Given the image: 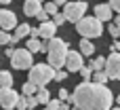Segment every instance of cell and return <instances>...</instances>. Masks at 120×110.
Listing matches in <instances>:
<instances>
[{"mask_svg": "<svg viewBox=\"0 0 120 110\" xmlns=\"http://www.w3.org/2000/svg\"><path fill=\"white\" fill-rule=\"evenodd\" d=\"M93 13H95V17H97L99 21H103V23L110 21V19L114 17V8H112L110 4H97Z\"/></svg>", "mask_w": 120, "mask_h": 110, "instance_id": "7c38bea8", "label": "cell"}, {"mask_svg": "<svg viewBox=\"0 0 120 110\" xmlns=\"http://www.w3.org/2000/svg\"><path fill=\"white\" fill-rule=\"evenodd\" d=\"M11 38H13V34H8V30H2L0 28V45L4 47V45H11Z\"/></svg>", "mask_w": 120, "mask_h": 110, "instance_id": "7402d4cb", "label": "cell"}, {"mask_svg": "<svg viewBox=\"0 0 120 110\" xmlns=\"http://www.w3.org/2000/svg\"><path fill=\"white\" fill-rule=\"evenodd\" d=\"M30 23H17L15 25V34H13V38H11V47H15L21 38H25V36H30Z\"/></svg>", "mask_w": 120, "mask_h": 110, "instance_id": "4fadbf2b", "label": "cell"}, {"mask_svg": "<svg viewBox=\"0 0 120 110\" xmlns=\"http://www.w3.org/2000/svg\"><path fill=\"white\" fill-rule=\"evenodd\" d=\"M15 108H19V110L27 108V98H25V95H19V100H17V104H15Z\"/></svg>", "mask_w": 120, "mask_h": 110, "instance_id": "83f0119b", "label": "cell"}, {"mask_svg": "<svg viewBox=\"0 0 120 110\" xmlns=\"http://www.w3.org/2000/svg\"><path fill=\"white\" fill-rule=\"evenodd\" d=\"M13 51H15V49H13V47H8V49H4V55H6V57H11V55H13Z\"/></svg>", "mask_w": 120, "mask_h": 110, "instance_id": "d6a6232c", "label": "cell"}, {"mask_svg": "<svg viewBox=\"0 0 120 110\" xmlns=\"http://www.w3.org/2000/svg\"><path fill=\"white\" fill-rule=\"evenodd\" d=\"M65 76H68V70H55V76H53V81H57V83H61V81H65Z\"/></svg>", "mask_w": 120, "mask_h": 110, "instance_id": "484cf974", "label": "cell"}, {"mask_svg": "<svg viewBox=\"0 0 120 110\" xmlns=\"http://www.w3.org/2000/svg\"><path fill=\"white\" fill-rule=\"evenodd\" d=\"M110 6L114 8V13H120V0H110Z\"/></svg>", "mask_w": 120, "mask_h": 110, "instance_id": "1f68e13d", "label": "cell"}, {"mask_svg": "<svg viewBox=\"0 0 120 110\" xmlns=\"http://www.w3.org/2000/svg\"><path fill=\"white\" fill-rule=\"evenodd\" d=\"M86 2H82V0H76V2H65L63 4V15H65V21H72V23H76L80 17H84V13H86Z\"/></svg>", "mask_w": 120, "mask_h": 110, "instance_id": "5b68a950", "label": "cell"}, {"mask_svg": "<svg viewBox=\"0 0 120 110\" xmlns=\"http://www.w3.org/2000/svg\"><path fill=\"white\" fill-rule=\"evenodd\" d=\"M0 87H13V74L8 70H0Z\"/></svg>", "mask_w": 120, "mask_h": 110, "instance_id": "ac0fdd59", "label": "cell"}, {"mask_svg": "<svg viewBox=\"0 0 120 110\" xmlns=\"http://www.w3.org/2000/svg\"><path fill=\"white\" fill-rule=\"evenodd\" d=\"M59 100H70V91L68 89H59V95H57Z\"/></svg>", "mask_w": 120, "mask_h": 110, "instance_id": "4dcf8cb0", "label": "cell"}, {"mask_svg": "<svg viewBox=\"0 0 120 110\" xmlns=\"http://www.w3.org/2000/svg\"><path fill=\"white\" fill-rule=\"evenodd\" d=\"M55 32H57V25H55V21H51V19H46V21H40V25H38V36H40V38L49 40V38H53V36H55Z\"/></svg>", "mask_w": 120, "mask_h": 110, "instance_id": "8fae6325", "label": "cell"}, {"mask_svg": "<svg viewBox=\"0 0 120 110\" xmlns=\"http://www.w3.org/2000/svg\"><path fill=\"white\" fill-rule=\"evenodd\" d=\"M42 2L44 0H25L23 2V13L27 17H36L40 11H42Z\"/></svg>", "mask_w": 120, "mask_h": 110, "instance_id": "5bb4252c", "label": "cell"}, {"mask_svg": "<svg viewBox=\"0 0 120 110\" xmlns=\"http://www.w3.org/2000/svg\"><path fill=\"white\" fill-rule=\"evenodd\" d=\"M53 76H55V68L49 61L46 64H32L30 66V78L27 81H32L36 87H44V85H49L53 81Z\"/></svg>", "mask_w": 120, "mask_h": 110, "instance_id": "277c9868", "label": "cell"}, {"mask_svg": "<svg viewBox=\"0 0 120 110\" xmlns=\"http://www.w3.org/2000/svg\"><path fill=\"white\" fill-rule=\"evenodd\" d=\"M78 72H80V76H82L84 81H91V76H93V70H91V66H82Z\"/></svg>", "mask_w": 120, "mask_h": 110, "instance_id": "cb8c5ba5", "label": "cell"}, {"mask_svg": "<svg viewBox=\"0 0 120 110\" xmlns=\"http://www.w3.org/2000/svg\"><path fill=\"white\" fill-rule=\"evenodd\" d=\"M114 23H116V25H118V28H120V13H118V15H116V21H114Z\"/></svg>", "mask_w": 120, "mask_h": 110, "instance_id": "8d00e7d4", "label": "cell"}, {"mask_svg": "<svg viewBox=\"0 0 120 110\" xmlns=\"http://www.w3.org/2000/svg\"><path fill=\"white\" fill-rule=\"evenodd\" d=\"M11 2H13V0H0V4H2V6H6V4H11Z\"/></svg>", "mask_w": 120, "mask_h": 110, "instance_id": "d590c367", "label": "cell"}, {"mask_svg": "<svg viewBox=\"0 0 120 110\" xmlns=\"http://www.w3.org/2000/svg\"><path fill=\"white\" fill-rule=\"evenodd\" d=\"M53 2H55V4H57V6H63V4H65V2H68V0H53Z\"/></svg>", "mask_w": 120, "mask_h": 110, "instance_id": "e575fe53", "label": "cell"}, {"mask_svg": "<svg viewBox=\"0 0 120 110\" xmlns=\"http://www.w3.org/2000/svg\"><path fill=\"white\" fill-rule=\"evenodd\" d=\"M89 66H91L93 72H95V70H103V68H105V57H95V59L89 61Z\"/></svg>", "mask_w": 120, "mask_h": 110, "instance_id": "ffe728a7", "label": "cell"}, {"mask_svg": "<svg viewBox=\"0 0 120 110\" xmlns=\"http://www.w3.org/2000/svg\"><path fill=\"white\" fill-rule=\"evenodd\" d=\"M68 51H70V49H68V42H65L63 38L53 36V38H49V40H46V55H49V64H51L55 70L63 68Z\"/></svg>", "mask_w": 120, "mask_h": 110, "instance_id": "7a4b0ae2", "label": "cell"}, {"mask_svg": "<svg viewBox=\"0 0 120 110\" xmlns=\"http://www.w3.org/2000/svg\"><path fill=\"white\" fill-rule=\"evenodd\" d=\"M44 106H46L49 110H57L59 106H61V100H49V102H46Z\"/></svg>", "mask_w": 120, "mask_h": 110, "instance_id": "f1b7e54d", "label": "cell"}, {"mask_svg": "<svg viewBox=\"0 0 120 110\" xmlns=\"http://www.w3.org/2000/svg\"><path fill=\"white\" fill-rule=\"evenodd\" d=\"M34 95H36V100H38V104H42V106H44V104H46V102L51 100V93H49V89H46V85H44V87H38V91H36Z\"/></svg>", "mask_w": 120, "mask_h": 110, "instance_id": "e0dca14e", "label": "cell"}, {"mask_svg": "<svg viewBox=\"0 0 120 110\" xmlns=\"http://www.w3.org/2000/svg\"><path fill=\"white\" fill-rule=\"evenodd\" d=\"M32 51L30 49H15L13 55H11V66L15 70H30V66L34 64L32 61Z\"/></svg>", "mask_w": 120, "mask_h": 110, "instance_id": "8992f818", "label": "cell"}, {"mask_svg": "<svg viewBox=\"0 0 120 110\" xmlns=\"http://www.w3.org/2000/svg\"><path fill=\"white\" fill-rule=\"evenodd\" d=\"M17 100H19V93L13 87H0V108H6V110L15 108Z\"/></svg>", "mask_w": 120, "mask_h": 110, "instance_id": "ba28073f", "label": "cell"}, {"mask_svg": "<svg viewBox=\"0 0 120 110\" xmlns=\"http://www.w3.org/2000/svg\"><path fill=\"white\" fill-rule=\"evenodd\" d=\"M114 102H116V104H118V106H120V95H118V98H116V100H114Z\"/></svg>", "mask_w": 120, "mask_h": 110, "instance_id": "74e56055", "label": "cell"}, {"mask_svg": "<svg viewBox=\"0 0 120 110\" xmlns=\"http://www.w3.org/2000/svg\"><path fill=\"white\" fill-rule=\"evenodd\" d=\"M36 91H38V87H36V85H34L32 81L23 83V87H21V93H23V95H34Z\"/></svg>", "mask_w": 120, "mask_h": 110, "instance_id": "44dd1931", "label": "cell"}, {"mask_svg": "<svg viewBox=\"0 0 120 110\" xmlns=\"http://www.w3.org/2000/svg\"><path fill=\"white\" fill-rule=\"evenodd\" d=\"M70 102L80 110H108L114 106V93L95 81H82L70 95Z\"/></svg>", "mask_w": 120, "mask_h": 110, "instance_id": "6da1fadb", "label": "cell"}, {"mask_svg": "<svg viewBox=\"0 0 120 110\" xmlns=\"http://www.w3.org/2000/svg\"><path fill=\"white\" fill-rule=\"evenodd\" d=\"M42 8H44V11L49 13V15H55V13L59 11V6H57V4H55L53 0H51V2H44V4H42Z\"/></svg>", "mask_w": 120, "mask_h": 110, "instance_id": "603a6c76", "label": "cell"}, {"mask_svg": "<svg viewBox=\"0 0 120 110\" xmlns=\"http://www.w3.org/2000/svg\"><path fill=\"white\" fill-rule=\"evenodd\" d=\"M17 25V15L8 8H0V28L2 30H15Z\"/></svg>", "mask_w": 120, "mask_h": 110, "instance_id": "30bf717a", "label": "cell"}, {"mask_svg": "<svg viewBox=\"0 0 120 110\" xmlns=\"http://www.w3.org/2000/svg\"><path fill=\"white\" fill-rule=\"evenodd\" d=\"M108 32L112 34V38H120V28L116 23H110V25H108Z\"/></svg>", "mask_w": 120, "mask_h": 110, "instance_id": "4316f807", "label": "cell"}, {"mask_svg": "<svg viewBox=\"0 0 120 110\" xmlns=\"http://www.w3.org/2000/svg\"><path fill=\"white\" fill-rule=\"evenodd\" d=\"M112 51H120V40H116V42L112 45Z\"/></svg>", "mask_w": 120, "mask_h": 110, "instance_id": "836d02e7", "label": "cell"}, {"mask_svg": "<svg viewBox=\"0 0 120 110\" xmlns=\"http://www.w3.org/2000/svg\"><path fill=\"white\" fill-rule=\"evenodd\" d=\"M78 49H80V53H82V55H86V57H91V55L95 53V45L91 42V38H84V36H82V40H80Z\"/></svg>", "mask_w": 120, "mask_h": 110, "instance_id": "2e32d148", "label": "cell"}, {"mask_svg": "<svg viewBox=\"0 0 120 110\" xmlns=\"http://www.w3.org/2000/svg\"><path fill=\"white\" fill-rule=\"evenodd\" d=\"M103 70L108 72L110 78L120 81V51H112V53L108 55V59H105V68H103Z\"/></svg>", "mask_w": 120, "mask_h": 110, "instance_id": "52a82bcc", "label": "cell"}, {"mask_svg": "<svg viewBox=\"0 0 120 110\" xmlns=\"http://www.w3.org/2000/svg\"><path fill=\"white\" fill-rule=\"evenodd\" d=\"M82 66H84V64H82V53H80V51H68L63 68H65L68 72H78Z\"/></svg>", "mask_w": 120, "mask_h": 110, "instance_id": "9c48e42d", "label": "cell"}, {"mask_svg": "<svg viewBox=\"0 0 120 110\" xmlns=\"http://www.w3.org/2000/svg\"><path fill=\"white\" fill-rule=\"evenodd\" d=\"M25 49H30L32 53H42V51H46V45H42V42H40V38H34V36H30V40H27Z\"/></svg>", "mask_w": 120, "mask_h": 110, "instance_id": "9a60e30c", "label": "cell"}, {"mask_svg": "<svg viewBox=\"0 0 120 110\" xmlns=\"http://www.w3.org/2000/svg\"><path fill=\"white\" fill-rule=\"evenodd\" d=\"M36 19H38V21H46V19H49V13H46V11L42 8V11H40V13L36 15Z\"/></svg>", "mask_w": 120, "mask_h": 110, "instance_id": "f546056e", "label": "cell"}, {"mask_svg": "<svg viewBox=\"0 0 120 110\" xmlns=\"http://www.w3.org/2000/svg\"><path fill=\"white\" fill-rule=\"evenodd\" d=\"M76 32L84 38H99L103 34V21H99L95 15L93 17H80L76 21Z\"/></svg>", "mask_w": 120, "mask_h": 110, "instance_id": "3957f363", "label": "cell"}, {"mask_svg": "<svg viewBox=\"0 0 120 110\" xmlns=\"http://www.w3.org/2000/svg\"><path fill=\"white\" fill-rule=\"evenodd\" d=\"M108 78H110V76H108V72H105V70H95V72H93V76H91V81L101 83V85H105V83H108Z\"/></svg>", "mask_w": 120, "mask_h": 110, "instance_id": "d6986e66", "label": "cell"}, {"mask_svg": "<svg viewBox=\"0 0 120 110\" xmlns=\"http://www.w3.org/2000/svg\"><path fill=\"white\" fill-rule=\"evenodd\" d=\"M53 21H55V25H57V28H59V25H63V23H65V15H63V13H59V11H57V13H55V15H53Z\"/></svg>", "mask_w": 120, "mask_h": 110, "instance_id": "d4e9b609", "label": "cell"}]
</instances>
